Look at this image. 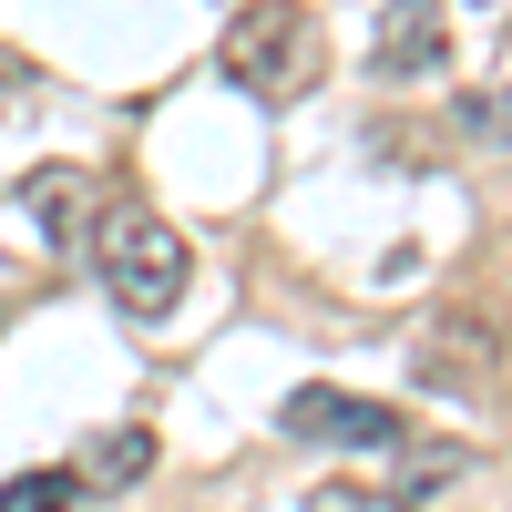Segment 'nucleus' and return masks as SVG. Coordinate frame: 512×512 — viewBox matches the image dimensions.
<instances>
[{
  "label": "nucleus",
  "instance_id": "obj_1",
  "mask_svg": "<svg viewBox=\"0 0 512 512\" xmlns=\"http://www.w3.org/2000/svg\"><path fill=\"white\" fill-rule=\"evenodd\" d=\"M93 277H103V297L123 318H175L185 308V277H195V256H185V236L154 216V205H103L93 216Z\"/></svg>",
  "mask_w": 512,
  "mask_h": 512
},
{
  "label": "nucleus",
  "instance_id": "obj_2",
  "mask_svg": "<svg viewBox=\"0 0 512 512\" xmlns=\"http://www.w3.org/2000/svg\"><path fill=\"white\" fill-rule=\"evenodd\" d=\"M308 62H318V31L297 21L287 0H256V11H236L226 41H216V72H236L256 103H287L297 82H308Z\"/></svg>",
  "mask_w": 512,
  "mask_h": 512
},
{
  "label": "nucleus",
  "instance_id": "obj_3",
  "mask_svg": "<svg viewBox=\"0 0 512 512\" xmlns=\"http://www.w3.org/2000/svg\"><path fill=\"white\" fill-rule=\"evenodd\" d=\"M277 431L308 441V451H400V410L390 400H359V390H328V379H308V390L277 400Z\"/></svg>",
  "mask_w": 512,
  "mask_h": 512
},
{
  "label": "nucleus",
  "instance_id": "obj_4",
  "mask_svg": "<svg viewBox=\"0 0 512 512\" xmlns=\"http://www.w3.org/2000/svg\"><path fill=\"white\" fill-rule=\"evenodd\" d=\"M369 72H390V82L451 72V11L441 0H390V11H379V41H369Z\"/></svg>",
  "mask_w": 512,
  "mask_h": 512
},
{
  "label": "nucleus",
  "instance_id": "obj_5",
  "mask_svg": "<svg viewBox=\"0 0 512 512\" xmlns=\"http://www.w3.org/2000/svg\"><path fill=\"white\" fill-rule=\"evenodd\" d=\"M21 205H31L41 246H82V236H93V216H103L93 185H82L72 164H31V175H21Z\"/></svg>",
  "mask_w": 512,
  "mask_h": 512
},
{
  "label": "nucleus",
  "instance_id": "obj_6",
  "mask_svg": "<svg viewBox=\"0 0 512 512\" xmlns=\"http://www.w3.org/2000/svg\"><path fill=\"white\" fill-rule=\"evenodd\" d=\"M144 472H154V431H144V420L93 431V441H82V461H72V482H82V492H134Z\"/></svg>",
  "mask_w": 512,
  "mask_h": 512
},
{
  "label": "nucleus",
  "instance_id": "obj_7",
  "mask_svg": "<svg viewBox=\"0 0 512 512\" xmlns=\"http://www.w3.org/2000/svg\"><path fill=\"white\" fill-rule=\"evenodd\" d=\"M461 472H472V451H451V441H410V451H400V482H390V502H410V512H420V502H441Z\"/></svg>",
  "mask_w": 512,
  "mask_h": 512
},
{
  "label": "nucleus",
  "instance_id": "obj_8",
  "mask_svg": "<svg viewBox=\"0 0 512 512\" xmlns=\"http://www.w3.org/2000/svg\"><path fill=\"white\" fill-rule=\"evenodd\" d=\"M451 123H461L472 144L512 154V82H482V93H461V103H451Z\"/></svg>",
  "mask_w": 512,
  "mask_h": 512
},
{
  "label": "nucleus",
  "instance_id": "obj_9",
  "mask_svg": "<svg viewBox=\"0 0 512 512\" xmlns=\"http://www.w3.org/2000/svg\"><path fill=\"white\" fill-rule=\"evenodd\" d=\"M72 472H62V461H41V472H11V482H0V512H72Z\"/></svg>",
  "mask_w": 512,
  "mask_h": 512
},
{
  "label": "nucleus",
  "instance_id": "obj_10",
  "mask_svg": "<svg viewBox=\"0 0 512 512\" xmlns=\"http://www.w3.org/2000/svg\"><path fill=\"white\" fill-rule=\"evenodd\" d=\"M308 512H410V502L369 492V482H318V492H308Z\"/></svg>",
  "mask_w": 512,
  "mask_h": 512
},
{
  "label": "nucleus",
  "instance_id": "obj_11",
  "mask_svg": "<svg viewBox=\"0 0 512 512\" xmlns=\"http://www.w3.org/2000/svg\"><path fill=\"white\" fill-rule=\"evenodd\" d=\"M21 103H31V62H21V52H11V41H0V123H11V113H21Z\"/></svg>",
  "mask_w": 512,
  "mask_h": 512
},
{
  "label": "nucleus",
  "instance_id": "obj_12",
  "mask_svg": "<svg viewBox=\"0 0 512 512\" xmlns=\"http://www.w3.org/2000/svg\"><path fill=\"white\" fill-rule=\"evenodd\" d=\"M0 328H11V318H0Z\"/></svg>",
  "mask_w": 512,
  "mask_h": 512
}]
</instances>
